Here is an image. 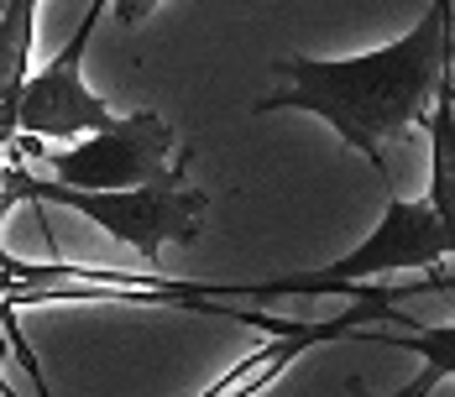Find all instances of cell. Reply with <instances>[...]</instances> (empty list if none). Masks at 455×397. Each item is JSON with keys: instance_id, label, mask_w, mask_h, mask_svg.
Returning <instances> with one entry per match:
<instances>
[{"instance_id": "obj_2", "label": "cell", "mask_w": 455, "mask_h": 397, "mask_svg": "<svg viewBox=\"0 0 455 397\" xmlns=\"http://www.w3.org/2000/svg\"><path fill=\"white\" fill-rule=\"evenodd\" d=\"M188 173V152L173 157V168L147 183V188H110V194H84V188H63L52 178L27 173L21 163H5V194H16L21 204H63L74 215L94 220L105 235H116L121 246H132L147 266L163 262L168 246H194L204 230V210L210 199L199 188L183 183Z\"/></svg>"}, {"instance_id": "obj_11", "label": "cell", "mask_w": 455, "mask_h": 397, "mask_svg": "<svg viewBox=\"0 0 455 397\" xmlns=\"http://www.w3.org/2000/svg\"><path fill=\"white\" fill-rule=\"evenodd\" d=\"M11 210H16V199H0V230H5V220H11Z\"/></svg>"}, {"instance_id": "obj_5", "label": "cell", "mask_w": 455, "mask_h": 397, "mask_svg": "<svg viewBox=\"0 0 455 397\" xmlns=\"http://www.w3.org/2000/svg\"><path fill=\"white\" fill-rule=\"evenodd\" d=\"M424 288H435V293H451V266H435V277H419L409 288H382V282H371L366 288V298H356V309H346L340 319H283V330H277L273 340L262 345V351L241 355L235 366H230L220 382H210L199 397H257L262 387H273L277 377L299 361L304 351H315V345H330V340H351V335H362L366 319H398V298H409V293H424Z\"/></svg>"}, {"instance_id": "obj_6", "label": "cell", "mask_w": 455, "mask_h": 397, "mask_svg": "<svg viewBox=\"0 0 455 397\" xmlns=\"http://www.w3.org/2000/svg\"><path fill=\"white\" fill-rule=\"evenodd\" d=\"M105 5L110 0H94L90 11H84V27L68 37V47L37 68V74H27V84L16 94V136H27V141H79V136L90 131H105L110 121H116V110L84 89V74H79V63H84V47H90V32L94 21L105 16Z\"/></svg>"}, {"instance_id": "obj_13", "label": "cell", "mask_w": 455, "mask_h": 397, "mask_svg": "<svg viewBox=\"0 0 455 397\" xmlns=\"http://www.w3.org/2000/svg\"><path fill=\"white\" fill-rule=\"evenodd\" d=\"M0 5H5V0H0Z\"/></svg>"}, {"instance_id": "obj_7", "label": "cell", "mask_w": 455, "mask_h": 397, "mask_svg": "<svg viewBox=\"0 0 455 397\" xmlns=\"http://www.w3.org/2000/svg\"><path fill=\"white\" fill-rule=\"evenodd\" d=\"M43 0H5L0 5V152L16 147V94L32 74V37H37Z\"/></svg>"}, {"instance_id": "obj_1", "label": "cell", "mask_w": 455, "mask_h": 397, "mask_svg": "<svg viewBox=\"0 0 455 397\" xmlns=\"http://www.w3.org/2000/svg\"><path fill=\"white\" fill-rule=\"evenodd\" d=\"M273 74L283 79L277 94H262L251 110H309L324 126H335L340 141H351L366 163L377 168L382 188H393L387 168V147L403 131L429 121L435 89L451 74V0H435L429 16L403 32L398 43L377 47L366 58H340V63H319V58H273Z\"/></svg>"}, {"instance_id": "obj_12", "label": "cell", "mask_w": 455, "mask_h": 397, "mask_svg": "<svg viewBox=\"0 0 455 397\" xmlns=\"http://www.w3.org/2000/svg\"><path fill=\"white\" fill-rule=\"evenodd\" d=\"M0 199H16V194H5V163H0ZM21 204V199H16Z\"/></svg>"}, {"instance_id": "obj_10", "label": "cell", "mask_w": 455, "mask_h": 397, "mask_svg": "<svg viewBox=\"0 0 455 397\" xmlns=\"http://www.w3.org/2000/svg\"><path fill=\"white\" fill-rule=\"evenodd\" d=\"M110 5H116V16H121V27H141L163 0H110Z\"/></svg>"}, {"instance_id": "obj_4", "label": "cell", "mask_w": 455, "mask_h": 397, "mask_svg": "<svg viewBox=\"0 0 455 397\" xmlns=\"http://www.w3.org/2000/svg\"><path fill=\"white\" fill-rule=\"evenodd\" d=\"M173 126L157 110L116 115L105 131L79 136L68 152L47 157V178L63 188L110 194V188H147L173 168Z\"/></svg>"}, {"instance_id": "obj_3", "label": "cell", "mask_w": 455, "mask_h": 397, "mask_svg": "<svg viewBox=\"0 0 455 397\" xmlns=\"http://www.w3.org/2000/svg\"><path fill=\"white\" fill-rule=\"evenodd\" d=\"M451 235L424 199H398L387 194V215L366 235L351 257L315 272H293V277H273V282H246V304H273V298H330V293H351L366 298V288L387 272H424V266L451 262Z\"/></svg>"}, {"instance_id": "obj_8", "label": "cell", "mask_w": 455, "mask_h": 397, "mask_svg": "<svg viewBox=\"0 0 455 397\" xmlns=\"http://www.w3.org/2000/svg\"><path fill=\"white\" fill-rule=\"evenodd\" d=\"M429 131H435V188H429V210L451 225V204H455V147H451V131H455V115H451V74L440 79L435 89V105H429Z\"/></svg>"}, {"instance_id": "obj_9", "label": "cell", "mask_w": 455, "mask_h": 397, "mask_svg": "<svg viewBox=\"0 0 455 397\" xmlns=\"http://www.w3.org/2000/svg\"><path fill=\"white\" fill-rule=\"evenodd\" d=\"M451 377H455V371H445V366H424L413 382H403L398 393H382V397H429L440 382H451ZM351 397H377V393H371V387H362V382H351Z\"/></svg>"}]
</instances>
